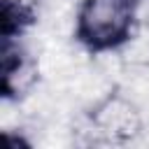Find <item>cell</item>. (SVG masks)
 <instances>
[{"mask_svg": "<svg viewBox=\"0 0 149 149\" xmlns=\"http://www.w3.org/2000/svg\"><path fill=\"white\" fill-rule=\"evenodd\" d=\"M35 23V9L23 0H0V37L14 40Z\"/></svg>", "mask_w": 149, "mask_h": 149, "instance_id": "cell-2", "label": "cell"}, {"mask_svg": "<svg viewBox=\"0 0 149 149\" xmlns=\"http://www.w3.org/2000/svg\"><path fill=\"white\" fill-rule=\"evenodd\" d=\"M130 0H84L77 14V40L93 54L121 47L133 30Z\"/></svg>", "mask_w": 149, "mask_h": 149, "instance_id": "cell-1", "label": "cell"}]
</instances>
